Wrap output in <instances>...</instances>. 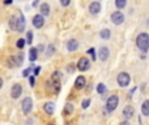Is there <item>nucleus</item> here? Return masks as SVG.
I'll use <instances>...</instances> for the list:
<instances>
[{"label":"nucleus","instance_id":"obj_1","mask_svg":"<svg viewBox=\"0 0 149 125\" xmlns=\"http://www.w3.org/2000/svg\"><path fill=\"white\" fill-rule=\"evenodd\" d=\"M136 44L141 52H147L149 50V34L140 33L136 38Z\"/></svg>","mask_w":149,"mask_h":125},{"label":"nucleus","instance_id":"obj_2","mask_svg":"<svg viewBox=\"0 0 149 125\" xmlns=\"http://www.w3.org/2000/svg\"><path fill=\"white\" fill-rule=\"evenodd\" d=\"M116 81H118V85L120 87H126V86H128L130 82H131V77H130V74L127 73V72H122V73L118 74Z\"/></svg>","mask_w":149,"mask_h":125},{"label":"nucleus","instance_id":"obj_3","mask_svg":"<svg viewBox=\"0 0 149 125\" xmlns=\"http://www.w3.org/2000/svg\"><path fill=\"white\" fill-rule=\"evenodd\" d=\"M118 104H119V98L116 95H110V98L106 102V110H107V112H113L118 107Z\"/></svg>","mask_w":149,"mask_h":125},{"label":"nucleus","instance_id":"obj_4","mask_svg":"<svg viewBox=\"0 0 149 125\" xmlns=\"http://www.w3.org/2000/svg\"><path fill=\"white\" fill-rule=\"evenodd\" d=\"M21 108H22L24 115H29L31 112V110H33V100H31L30 97L24 98L22 103H21Z\"/></svg>","mask_w":149,"mask_h":125},{"label":"nucleus","instance_id":"obj_5","mask_svg":"<svg viewBox=\"0 0 149 125\" xmlns=\"http://www.w3.org/2000/svg\"><path fill=\"white\" fill-rule=\"evenodd\" d=\"M24 61V56L22 55H17V56H10L7 59V64L10 68H15V66H20Z\"/></svg>","mask_w":149,"mask_h":125},{"label":"nucleus","instance_id":"obj_6","mask_svg":"<svg viewBox=\"0 0 149 125\" xmlns=\"http://www.w3.org/2000/svg\"><path fill=\"white\" fill-rule=\"evenodd\" d=\"M111 21H113L114 25H120L124 21V15L120 10H116V12H114L113 15H111Z\"/></svg>","mask_w":149,"mask_h":125},{"label":"nucleus","instance_id":"obj_7","mask_svg":"<svg viewBox=\"0 0 149 125\" xmlns=\"http://www.w3.org/2000/svg\"><path fill=\"white\" fill-rule=\"evenodd\" d=\"M21 94H22V86L20 84H15L10 89V97L13 99H17V98L21 97Z\"/></svg>","mask_w":149,"mask_h":125},{"label":"nucleus","instance_id":"obj_8","mask_svg":"<svg viewBox=\"0 0 149 125\" xmlns=\"http://www.w3.org/2000/svg\"><path fill=\"white\" fill-rule=\"evenodd\" d=\"M89 65H90V61L86 59V57H81V59H79V61H77V69L81 72L86 70V69H89Z\"/></svg>","mask_w":149,"mask_h":125},{"label":"nucleus","instance_id":"obj_9","mask_svg":"<svg viewBox=\"0 0 149 125\" xmlns=\"http://www.w3.org/2000/svg\"><path fill=\"white\" fill-rule=\"evenodd\" d=\"M33 26L34 28H37V29H41L42 26L45 25V18H43V16H41V15H36L33 17Z\"/></svg>","mask_w":149,"mask_h":125},{"label":"nucleus","instance_id":"obj_10","mask_svg":"<svg viewBox=\"0 0 149 125\" xmlns=\"http://www.w3.org/2000/svg\"><path fill=\"white\" fill-rule=\"evenodd\" d=\"M109 55H110V51H109L107 47H101L100 51H98V59H100L101 61H106Z\"/></svg>","mask_w":149,"mask_h":125},{"label":"nucleus","instance_id":"obj_11","mask_svg":"<svg viewBox=\"0 0 149 125\" xmlns=\"http://www.w3.org/2000/svg\"><path fill=\"white\" fill-rule=\"evenodd\" d=\"M24 30H25V18H24L22 13H20V15H18V17H17V29H16V31L22 33Z\"/></svg>","mask_w":149,"mask_h":125},{"label":"nucleus","instance_id":"obj_12","mask_svg":"<svg viewBox=\"0 0 149 125\" xmlns=\"http://www.w3.org/2000/svg\"><path fill=\"white\" fill-rule=\"evenodd\" d=\"M85 85H86V79H85L84 76H79V77L76 78V81H74V87H76L77 90L84 89Z\"/></svg>","mask_w":149,"mask_h":125},{"label":"nucleus","instance_id":"obj_13","mask_svg":"<svg viewBox=\"0 0 149 125\" xmlns=\"http://www.w3.org/2000/svg\"><path fill=\"white\" fill-rule=\"evenodd\" d=\"M101 10V4L100 1H93L89 4V12L92 13V15H98Z\"/></svg>","mask_w":149,"mask_h":125},{"label":"nucleus","instance_id":"obj_14","mask_svg":"<svg viewBox=\"0 0 149 125\" xmlns=\"http://www.w3.org/2000/svg\"><path fill=\"white\" fill-rule=\"evenodd\" d=\"M134 115H135V108L132 107V106H127V107H124V110H123V116L126 117V120L131 119Z\"/></svg>","mask_w":149,"mask_h":125},{"label":"nucleus","instance_id":"obj_15","mask_svg":"<svg viewBox=\"0 0 149 125\" xmlns=\"http://www.w3.org/2000/svg\"><path fill=\"white\" fill-rule=\"evenodd\" d=\"M43 111L47 113V115L51 116L52 113H54V111H55V104L52 102H46L45 103V106H43Z\"/></svg>","mask_w":149,"mask_h":125},{"label":"nucleus","instance_id":"obj_16","mask_svg":"<svg viewBox=\"0 0 149 125\" xmlns=\"http://www.w3.org/2000/svg\"><path fill=\"white\" fill-rule=\"evenodd\" d=\"M77 48H79V42H77L76 39H70V41L67 42V50L70 52L76 51Z\"/></svg>","mask_w":149,"mask_h":125},{"label":"nucleus","instance_id":"obj_17","mask_svg":"<svg viewBox=\"0 0 149 125\" xmlns=\"http://www.w3.org/2000/svg\"><path fill=\"white\" fill-rule=\"evenodd\" d=\"M39 10H41V16H49L50 15V5L47 3H42L41 7H39Z\"/></svg>","mask_w":149,"mask_h":125},{"label":"nucleus","instance_id":"obj_18","mask_svg":"<svg viewBox=\"0 0 149 125\" xmlns=\"http://www.w3.org/2000/svg\"><path fill=\"white\" fill-rule=\"evenodd\" d=\"M37 59H38V51H37L36 47H31V48L29 50V60L33 63V61H36Z\"/></svg>","mask_w":149,"mask_h":125},{"label":"nucleus","instance_id":"obj_19","mask_svg":"<svg viewBox=\"0 0 149 125\" xmlns=\"http://www.w3.org/2000/svg\"><path fill=\"white\" fill-rule=\"evenodd\" d=\"M8 25H9L10 30H15L16 31V29H17V17H16V16H10Z\"/></svg>","mask_w":149,"mask_h":125},{"label":"nucleus","instance_id":"obj_20","mask_svg":"<svg viewBox=\"0 0 149 125\" xmlns=\"http://www.w3.org/2000/svg\"><path fill=\"white\" fill-rule=\"evenodd\" d=\"M73 104H71V103H67L65 104V107H64V110H63V115H65V116H68V115H72L73 113Z\"/></svg>","mask_w":149,"mask_h":125},{"label":"nucleus","instance_id":"obj_21","mask_svg":"<svg viewBox=\"0 0 149 125\" xmlns=\"http://www.w3.org/2000/svg\"><path fill=\"white\" fill-rule=\"evenodd\" d=\"M100 37H101L102 39H110L111 31L109 30V29H102V30L100 31Z\"/></svg>","mask_w":149,"mask_h":125},{"label":"nucleus","instance_id":"obj_22","mask_svg":"<svg viewBox=\"0 0 149 125\" xmlns=\"http://www.w3.org/2000/svg\"><path fill=\"white\" fill-rule=\"evenodd\" d=\"M141 112H143V115L149 116V99H147L144 103H143V106H141Z\"/></svg>","mask_w":149,"mask_h":125},{"label":"nucleus","instance_id":"obj_23","mask_svg":"<svg viewBox=\"0 0 149 125\" xmlns=\"http://www.w3.org/2000/svg\"><path fill=\"white\" fill-rule=\"evenodd\" d=\"M55 54V46L54 44H49V47H47L46 50V56H52V55Z\"/></svg>","mask_w":149,"mask_h":125},{"label":"nucleus","instance_id":"obj_24","mask_svg":"<svg viewBox=\"0 0 149 125\" xmlns=\"http://www.w3.org/2000/svg\"><path fill=\"white\" fill-rule=\"evenodd\" d=\"M127 4V0H115V7L118 9H123Z\"/></svg>","mask_w":149,"mask_h":125},{"label":"nucleus","instance_id":"obj_25","mask_svg":"<svg viewBox=\"0 0 149 125\" xmlns=\"http://www.w3.org/2000/svg\"><path fill=\"white\" fill-rule=\"evenodd\" d=\"M25 42L28 44H31L33 43V33H31V31H28V33H26V39H25Z\"/></svg>","mask_w":149,"mask_h":125},{"label":"nucleus","instance_id":"obj_26","mask_svg":"<svg viewBox=\"0 0 149 125\" xmlns=\"http://www.w3.org/2000/svg\"><path fill=\"white\" fill-rule=\"evenodd\" d=\"M97 91H98V94H105V91H106V86L103 84H98V86H97Z\"/></svg>","mask_w":149,"mask_h":125},{"label":"nucleus","instance_id":"obj_27","mask_svg":"<svg viewBox=\"0 0 149 125\" xmlns=\"http://www.w3.org/2000/svg\"><path fill=\"white\" fill-rule=\"evenodd\" d=\"M16 44H17V47H18V48H20V50H22L24 47H25L26 42H25V39L20 38V39H18V41H17V43H16Z\"/></svg>","mask_w":149,"mask_h":125},{"label":"nucleus","instance_id":"obj_28","mask_svg":"<svg viewBox=\"0 0 149 125\" xmlns=\"http://www.w3.org/2000/svg\"><path fill=\"white\" fill-rule=\"evenodd\" d=\"M62 78V73L60 72H54L52 73V81H59Z\"/></svg>","mask_w":149,"mask_h":125},{"label":"nucleus","instance_id":"obj_29","mask_svg":"<svg viewBox=\"0 0 149 125\" xmlns=\"http://www.w3.org/2000/svg\"><path fill=\"white\" fill-rule=\"evenodd\" d=\"M88 54L92 56V60H95L97 57H95V51H94V48H89L88 50Z\"/></svg>","mask_w":149,"mask_h":125},{"label":"nucleus","instance_id":"obj_30","mask_svg":"<svg viewBox=\"0 0 149 125\" xmlns=\"http://www.w3.org/2000/svg\"><path fill=\"white\" fill-rule=\"evenodd\" d=\"M89 104H90V99H85V100H82V104H81V107L85 110V108H88V107H89Z\"/></svg>","mask_w":149,"mask_h":125},{"label":"nucleus","instance_id":"obj_31","mask_svg":"<svg viewBox=\"0 0 149 125\" xmlns=\"http://www.w3.org/2000/svg\"><path fill=\"white\" fill-rule=\"evenodd\" d=\"M71 3V0H60V4L63 5V7H68Z\"/></svg>","mask_w":149,"mask_h":125},{"label":"nucleus","instance_id":"obj_32","mask_svg":"<svg viewBox=\"0 0 149 125\" xmlns=\"http://www.w3.org/2000/svg\"><path fill=\"white\" fill-rule=\"evenodd\" d=\"M30 72H31V68H28V69H25V70L22 72V76H24V77H28L29 74H30Z\"/></svg>","mask_w":149,"mask_h":125},{"label":"nucleus","instance_id":"obj_33","mask_svg":"<svg viewBox=\"0 0 149 125\" xmlns=\"http://www.w3.org/2000/svg\"><path fill=\"white\" fill-rule=\"evenodd\" d=\"M29 82H30V86H34L36 85V79H34V77H29Z\"/></svg>","mask_w":149,"mask_h":125},{"label":"nucleus","instance_id":"obj_34","mask_svg":"<svg viewBox=\"0 0 149 125\" xmlns=\"http://www.w3.org/2000/svg\"><path fill=\"white\" fill-rule=\"evenodd\" d=\"M39 70H41V68H39V66H37V68L34 69V76H38V74H39Z\"/></svg>","mask_w":149,"mask_h":125},{"label":"nucleus","instance_id":"obj_35","mask_svg":"<svg viewBox=\"0 0 149 125\" xmlns=\"http://www.w3.org/2000/svg\"><path fill=\"white\" fill-rule=\"evenodd\" d=\"M119 125H130V123H128L127 120H124V121H122V123L119 124Z\"/></svg>","mask_w":149,"mask_h":125},{"label":"nucleus","instance_id":"obj_36","mask_svg":"<svg viewBox=\"0 0 149 125\" xmlns=\"http://www.w3.org/2000/svg\"><path fill=\"white\" fill-rule=\"evenodd\" d=\"M12 1H13V0H4V4H12Z\"/></svg>","mask_w":149,"mask_h":125},{"label":"nucleus","instance_id":"obj_37","mask_svg":"<svg viewBox=\"0 0 149 125\" xmlns=\"http://www.w3.org/2000/svg\"><path fill=\"white\" fill-rule=\"evenodd\" d=\"M38 4H39V0H36V1L33 3V7H37V5H38Z\"/></svg>","mask_w":149,"mask_h":125},{"label":"nucleus","instance_id":"obj_38","mask_svg":"<svg viewBox=\"0 0 149 125\" xmlns=\"http://www.w3.org/2000/svg\"><path fill=\"white\" fill-rule=\"evenodd\" d=\"M67 70H70V72H72V70H73V66H72V65H70V66H67Z\"/></svg>","mask_w":149,"mask_h":125},{"label":"nucleus","instance_id":"obj_39","mask_svg":"<svg viewBox=\"0 0 149 125\" xmlns=\"http://www.w3.org/2000/svg\"><path fill=\"white\" fill-rule=\"evenodd\" d=\"M3 87V78H0V89Z\"/></svg>","mask_w":149,"mask_h":125},{"label":"nucleus","instance_id":"obj_40","mask_svg":"<svg viewBox=\"0 0 149 125\" xmlns=\"http://www.w3.org/2000/svg\"><path fill=\"white\" fill-rule=\"evenodd\" d=\"M47 125H54V124H47Z\"/></svg>","mask_w":149,"mask_h":125}]
</instances>
